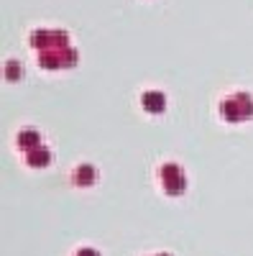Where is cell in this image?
I'll list each match as a JSON object with an SVG mask.
<instances>
[{"instance_id": "cell-2", "label": "cell", "mask_w": 253, "mask_h": 256, "mask_svg": "<svg viewBox=\"0 0 253 256\" xmlns=\"http://www.w3.org/2000/svg\"><path fill=\"white\" fill-rule=\"evenodd\" d=\"M46 162H49V152H46V148H38V152H33V148H31L28 164H46Z\"/></svg>"}, {"instance_id": "cell-1", "label": "cell", "mask_w": 253, "mask_h": 256, "mask_svg": "<svg viewBox=\"0 0 253 256\" xmlns=\"http://www.w3.org/2000/svg\"><path fill=\"white\" fill-rule=\"evenodd\" d=\"M143 105L149 110H154V113H161L164 110V105H166V100H164V95L161 92H156V90H149L143 95Z\"/></svg>"}, {"instance_id": "cell-5", "label": "cell", "mask_w": 253, "mask_h": 256, "mask_svg": "<svg viewBox=\"0 0 253 256\" xmlns=\"http://www.w3.org/2000/svg\"><path fill=\"white\" fill-rule=\"evenodd\" d=\"M8 77H20V64H8Z\"/></svg>"}, {"instance_id": "cell-3", "label": "cell", "mask_w": 253, "mask_h": 256, "mask_svg": "<svg viewBox=\"0 0 253 256\" xmlns=\"http://www.w3.org/2000/svg\"><path fill=\"white\" fill-rule=\"evenodd\" d=\"M31 141H33V144L38 141V136H36V131H20V138H18V144H20V146H28Z\"/></svg>"}, {"instance_id": "cell-4", "label": "cell", "mask_w": 253, "mask_h": 256, "mask_svg": "<svg viewBox=\"0 0 253 256\" xmlns=\"http://www.w3.org/2000/svg\"><path fill=\"white\" fill-rule=\"evenodd\" d=\"M79 174H82V177H77L79 182H92V180H95V177H90V174H92V169H90V166H82V169H79Z\"/></svg>"}]
</instances>
